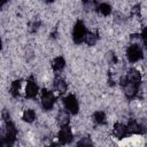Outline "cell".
<instances>
[{"label": "cell", "mask_w": 147, "mask_h": 147, "mask_svg": "<svg viewBox=\"0 0 147 147\" xmlns=\"http://www.w3.org/2000/svg\"><path fill=\"white\" fill-rule=\"evenodd\" d=\"M2 118L5 122V129H3L2 136H1V145L2 146H11L16 140L17 131H16L14 123L10 119V115L7 113L6 109L2 111Z\"/></svg>", "instance_id": "obj_1"}, {"label": "cell", "mask_w": 147, "mask_h": 147, "mask_svg": "<svg viewBox=\"0 0 147 147\" xmlns=\"http://www.w3.org/2000/svg\"><path fill=\"white\" fill-rule=\"evenodd\" d=\"M86 28L83 21H77L72 29V40L75 44H82L85 40L86 36Z\"/></svg>", "instance_id": "obj_2"}, {"label": "cell", "mask_w": 147, "mask_h": 147, "mask_svg": "<svg viewBox=\"0 0 147 147\" xmlns=\"http://www.w3.org/2000/svg\"><path fill=\"white\" fill-rule=\"evenodd\" d=\"M142 55H144V53L139 45L133 44V45L129 46L126 49V57L130 62H137V61L141 60Z\"/></svg>", "instance_id": "obj_3"}, {"label": "cell", "mask_w": 147, "mask_h": 147, "mask_svg": "<svg viewBox=\"0 0 147 147\" xmlns=\"http://www.w3.org/2000/svg\"><path fill=\"white\" fill-rule=\"evenodd\" d=\"M55 103V95L48 90L41 91V106L45 110H51Z\"/></svg>", "instance_id": "obj_4"}, {"label": "cell", "mask_w": 147, "mask_h": 147, "mask_svg": "<svg viewBox=\"0 0 147 147\" xmlns=\"http://www.w3.org/2000/svg\"><path fill=\"white\" fill-rule=\"evenodd\" d=\"M63 105L65 107V109L72 114V115H76L79 110V105H78V101L76 99V96L74 94H69L67 95L64 99H63Z\"/></svg>", "instance_id": "obj_5"}, {"label": "cell", "mask_w": 147, "mask_h": 147, "mask_svg": "<svg viewBox=\"0 0 147 147\" xmlns=\"http://www.w3.org/2000/svg\"><path fill=\"white\" fill-rule=\"evenodd\" d=\"M127 131H129V134H142L147 131L146 126H144L142 124L138 123L136 119L133 118H130L129 122H127Z\"/></svg>", "instance_id": "obj_6"}, {"label": "cell", "mask_w": 147, "mask_h": 147, "mask_svg": "<svg viewBox=\"0 0 147 147\" xmlns=\"http://www.w3.org/2000/svg\"><path fill=\"white\" fill-rule=\"evenodd\" d=\"M121 85L124 88V93L126 95V98L129 99H133L137 96V93L139 91V86L140 84H134V83H129V82H124L121 83Z\"/></svg>", "instance_id": "obj_7"}, {"label": "cell", "mask_w": 147, "mask_h": 147, "mask_svg": "<svg viewBox=\"0 0 147 147\" xmlns=\"http://www.w3.org/2000/svg\"><path fill=\"white\" fill-rule=\"evenodd\" d=\"M57 139L61 145H67L72 140V132H71V129L69 127V125L61 127V130L57 133Z\"/></svg>", "instance_id": "obj_8"}, {"label": "cell", "mask_w": 147, "mask_h": 147, "mask_svg": "<svg viewBox=\"0 0 147 147\" xmlns=\"http://www.w3.org/2000/svg\"><path fill=\"white\" fill-rule=\"evenodd\" d=\"M124 82H129V83H134V84H140L141 82V76H140V72L137 70V69H130L126 75L121 79V83H124Z\"/></svg>", "instance_id": "obj_9"}, {"label": "cell", "mask_w": 147, "mask_h": 147, "mask_svg": "<svg viewBox=\"0 0 147 147\" xmlns=\"http://www.w3.org/2000/svg\"><path fill=\"white\" fill-rule=\"evenodd\" d=\"M38 91H39V90H38V85L36 84V82L33 80V78L30 77V78L28 79L26 88H25V95H26V98H29V99L36 98L37 94H38Z\"/></svg>", "instance_id": "obj_10"}, {"label": "cell", "mask_w": 147, "mask_h": 147, "mask_svg": "<svg viewBox=\"0 0 147 147\" xmlns=\"http://www.w3.org/2000/svg\"><path fill=\"white\" fill-rule=\"evenodd\" d=\"M114 134L116 138L118 139H123L124 137H126L129 134V131H127V126H125L124 124L122 123H116L114 125Z\"/></svg>", "instance_id": "obj_11"}, {"label": "cell", "mask_w": 147, "mask_h": 147, "mask_svg": "<svg viewBox=\"0 0 147 147\" xmlns=\"http://www.w3.org/2000/svg\"><path fill=\"white\" fill-rule=\"evenodd\" d=\"M94 9L100 14V15H103V16H108L110 13H111V6L106 3V2H100V3H96Z\"/></svg>", "instance_id": "obj_12"}, {"label": "cell", "mask_w": 147, "mask_h": 147, "mask_svg": "<svg viewBox=\"0 0 147 147\" xmlns=\"http://www.w3.org/2000/svg\"><path fill=\"white\" fill-rule=\"evenodd\" d=\"M70 122V116L68 114V110H61L57 115V124L63 127V126H68Z\"/></svg>", "instance_id": "obj_13"}, {"label": "cell", "mask_w": 147, "mask_h": 147, "mask_svg": "<svg viewBox=\"0 0 147 147\" xmlns=\"http://www.w3.org/2000/svg\"><path fill=\"white\" fill-rule=\"evenodd\" d=\"M54 88L60 94L65 93L67 92V83H65V80L62 79V78H56L54 80Z\"/></svg>", "instance_id": "obj_14"}, {"label": "cell", "mask_w": 147, "mask_h": 147, "mask_svg": "<svg viewBox=\"0 0 147 147\" xmlns=\"http://www.w3.org/2000/svg\"><path fill=\"white\" fill-rule=\"evenodd\" d=\"M65 65V60L63 56H57L52 62V68L54 71H61Z\"/></svg>", "instance_id": "obj_15"}, {"label": "cell", "mask_w": 147, "mask_h": 147, "mask_svg": "<svg viewBox=\"0 0 147 147\" xmlns=\"http://www.w3.org/2000/svg\"><path fill=\"white\" fill-rule=\"evenodd\" d=\"M21 83L22 80L21 79H16L11 83L10 85V94L14 96V98H17L20 95V88H21Z\"/></svg>", "instance_id": "obj_16"}, {"label": "cell", "mask_w": 147, "mask_h": 147, "mask_svg": "<svg viewBox=\"0 0 147 147\" xmlns=\"http://www.w3.org/2000/svg\"><path fill=\"white\" fill-rule=\"evenodd\" d=\"M22 119L24 122H28V123H32L34 119H36V113L33 109H25L23 115H22Z\"/></svg>", "instance_id": "obj_17"}, {"label": "cell", "mask_w": 147, "mask_h": 147, "mask_svg": "<svg viewBox=\"0 0 147 147\" xmlns=\"http://www.w3.org/2000/svg\"><path fill=\"white\" fill-rule=\"evenodd\" d=\"M99 37L96 33H93V32H86V36H85V42L88 45V46H93L96 44Z\"/></svg>", "instance_id": "obj_18"}, {"label": "cell", "mask_w": 147, "mask_h": 147, "mask_svg": "<svg viewBox=\"0 0 147 147\" xmlns=\"http://www.w3.org/2000/svg\"><path fill=\"white\" fill-rule=\"evenodd\" d=\"M93 119H94V122L96 124L102 125V124L106 123V114L103 111H101V110H98V111H95L93 114Z\"/></svg>", "instance_id": "obj_19"}, {"label": "cell", "mask_w": 147, "mask_h": 147, "mask_svg": "<svg viewBox=\"0 0 147 147\" xmlns=\"http://www.w3.org/2000/svg\"><path fill=\"white\" fill-rule=\"evenodd\" d=\"M29 26H30V31H31V32H34V31H37V30L39 29V26H40V21H39V20H34V21H32V22L29 24Z\"/></svg>", "instance_id": "obj_20"}, {"label": "cell", "mask_w": 147, "mask_h": 147, "mask_svg": "<svg viewBox=\"0 0 147 147\" xmlns=\"http://www.w3.org/2000/svg\"><path fill=\"white\" fill-rule=\"evenodd\" d=\"M107 60H108V62H109L110 64H115V63L117 62V57H116V55H115L113 52H109V53L107 54Z\"/></svg>", "instance_id": "obj_21"}, {"label": "cell", "mask_w": 147, "mask_h": 147, "mask_svg": "<svg viewBox=\"0 0 147 147\" xmlns=\"http://www.w3.org/2000/svg\"><path fill=\"white\" fill-rule=\"evenodd\" d=\"M77 145H78V146H92L93 142H92L88 138H83L82 140H79V141L77 142Z\"/></svg>", "instance_id": "obj_22"}, {"label": "cell", "mask_w": 147, "mask_h": 147, "mask_svg": "<svg viewBox=\"0 0 147 147\" xmlns=\"http://www.w3.org/2000/svg\"><path fill=\"white\" fill-rule=\"evenodd\" d=\"M141 37H142V39H144L145 44L147 45V26H146V28H144V30H142V32H141Z\"/></svg>", "instance_id": "obj_23"}, {"label": "cell", "mask_w": 147, "mask_h": 147, "mask_svg": "<svg viewBox=\"0 0 147 147\" xmlns=\"http://www.w3.org/2000/svg\"><path fill=\"white\" fill-rule=\"evenodd\" d=\"M6 2H7V0H1V3H0V7L2 8L5 5H6Z\"/></svg>", "instance_id": "obj_24"}, {"label": "cell", "mask_w": 147, "mask_h": 147, "mask_svg": "<svg viewBox=\"0 0 147 147\" xmlns=\"http://www.w3.org/2000/svg\"><path fill=\"white\" fill-rule=\"evenodd\" d=\"M45 2H47V3H51V2H53V1H55V0H44Z\"/></svg>", "instance_id": "obj_25"}]
</instances>
